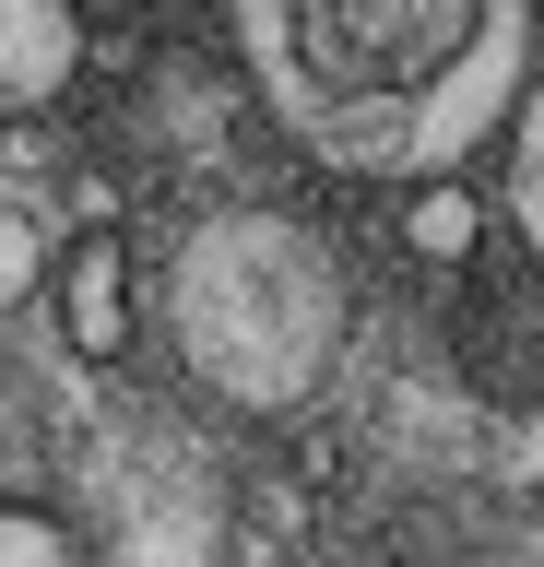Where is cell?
<instances>
[{
    "label": "cell",
    "mask_w": 544,
    "mask_h": 567,
    "mask_svg": "<svg viewBox=\"0 0 544 567\" xmlns=\"http://www.w3.org/2000/svg\"><path fill=\"white\" fill-rule=\"evenodd\" d=\"M509 225L544 260V71H521V95H509Z\"/></svg>",
    "instance_id": "5"
},
{
    "label": "cell",
    "mask_w": 544,
    "mask_h": 567,
    "mask_svg": "<svg viewBox=\"0 0 544 567\" xmlns=\"http://www.w3.org/2000/svg\"><path fill=\"white\" fill-rule=\"evenodd\" d=\"M260 106L343 177H438L509 131L533 0H237Z\"/></svg>",
    "instance_id": "1"
},
{
    "label": "cell",
    "mask_w": 544,
    "mask_h": 567,
    "mask_svg": "<svg viewBox=\"0 0 544 567\" xmlns=\"http://www.w3.org/2000/svg\"><path fill=\"white\" fill-rule=\"evenodd\" d=\"M60 331H72V354H131V260H119L107 225H95V237L72 248V272H60Z\"/></svg>",
    "instance_id": "4"
},
{
    "label": "cell",
    "mask_w": 544,
    "mask_h": 567,
    "mask_svg": "<svg viewBox=\"0 0 544 567\" xmlns=\"http://www.w3.org/2000/svg\"><path fill=\"white\" fill-rule=\"evenodd\" d=\"M473 237H485V213L462 202V166L414 177V202H402V248H414V260H462Z\"/></svg>",
    "instance_id": "6"
},
{
    "label": "cell",
    "mask_w": 544,
    "mask_h": 567,
    "mask_svg": "<svg viewBox=\"0 0 544 567\" xmlns=\"http://www.w3.org/2000/svg\"><path fill=\"white\" fill-rule=\"evenodd\" d=\"M356 284L285 202H214L166 248V343L225 414H308L343 367Z\"/></svg>",
    "instance_id": "2"
},
{
    "label": "cell",
    "mask_w": 544,
    "mask_h": 567,
    "mask_svg": "<svg viewBox=\"0 0 544 567\" xmlns=\"http://www.w3.org/2000/svg\"><path fill=\"white\" fill-rule=\"evenodd\" d=\"M37 284H48V237H37V213L0 202V308H24Z\"/></svg>",
    "instance_id": "8"
},
{
    "label": "cell",
    "mask_w": 544,
    "mask_h": 567,
    "mask_svg": "<svg viewBox=\"0 0 544 567\" xmlns=\"http://www.w3.org/2000/svg\"><path fill=\"white\" fill-rule=\"evenodd\" d=\"M72 556H83V532L60 508H24V496L0 508V567H72Z\"/></svg>",
    "instance_id": "7"
},
{
    "label": "cell",
    "mask_w": 544,
    "mask_h": 567,
    "mask_svg": "<svg viewBox=\"0 0 544 567\" xmlns=\"http://www.w3.org/2000/svg\"><path fill=\"white\" fill-rule=\"evenodd\" d=\"M83 71V0H0V118H37Z\"/></svg>",
    "instance_id": "3"
}]
</instances>
